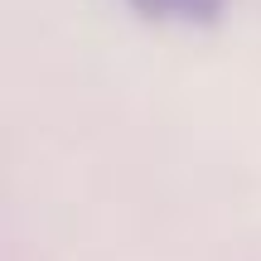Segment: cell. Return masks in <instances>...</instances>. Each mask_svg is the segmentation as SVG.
Wrapping results in <instances>:
<instances>
[{
    "label": "cell",
    "mask_w": 261,
    "mask_h": 261,
    "mask_svg": "<svg viewBox=\"0 0 261 261\" xmlns=\"http://www.w3.org/2000/svg\"><path fill=\"white\" fill-rule=\"evenodd\" d=\"M150 19H174V24H213L223 19L227 0H130Z\"/></svg>",
    "instance_id": "6da1fadb"
}]
</instances>
